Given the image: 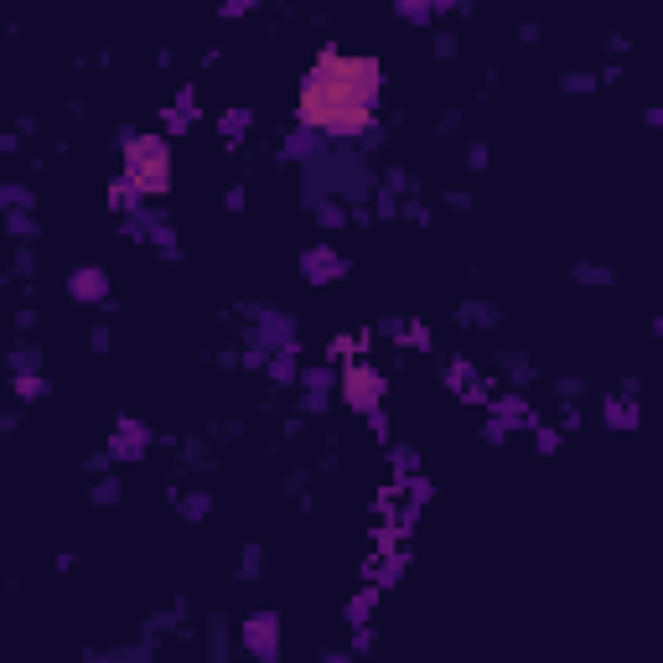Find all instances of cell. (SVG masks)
Listing matches in <instances>:
<instances>
[{
    "instance_id": "3957f363",
    "label": "cell",
    "mask_w": 663,
    "mask_h": 663,
    "mask_svg": "<svg viewBox=\"0 0 663 663\" xmlns=\"http://www.w3.org/2000/svg\"><path fill=\"white\" fill-rule=\"evenodd\" d=\"M348 399H353V405H373V399H379V379H363V368H353L348 373Z\"/></svg>"
},
{
    "instance_id": "6da1fadb",
    "label": "cell",
    "mask_w": 663,
    "mask_h": 663,
    "mask_svg": "<svg viewBox=\"0 0 663 663\" xmlns=\"http://www.w3.org/2000/svg\"><path fill=\"white\" fill-rule=\"evenodd\" d=\"M384 68L373 57L322 52L301 83V125L322 135H363L379 104Z\"/></svg>"
},
{
    "instance_id": "7a4b0ae2",
    "label": "cell",
    "mask_w": 663,
    "mask_h": 663,
    "mask_svg": "<svg viewBox=\"0 0 663 663\" xmlns=\"http://www.w3.org/2000/svg\"><path fill=\"white\" fill-rule=\"evenodd\" d=\"M130 182L140 192H161L171 182V156H166L161 140H135L130 146Z\"/></svg>"
}]
</instances>
